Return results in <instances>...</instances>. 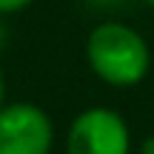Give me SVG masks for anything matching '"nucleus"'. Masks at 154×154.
Returning <instances> with one entry per match:
<instances>
[{"label": "nucleus", "mask_w": 154, "mask_h": 154, "mask_svg": "<svg viewBox=\"0 0 154 154\" xmlns=\"http://www.w3.org/2000/svg\"><path fill=\"white\" fill-rule=\"evenodd\" d=\"M54 123L37 103H6L0 109V154H51Z\"/></svg>", "instance_id": "obj_3"}, {"label": "nucleus", "mask_w": 154, "mask_h": 154, "mask_svg": "<svg viewBox=\"0 0 154 154\" xmlns=\"http://www.w3.org/2000/svg\"><path fill=\"white\" fill-rule=\"evenodd\" d=\"M6 40H9V26H6V14H0V51L6 49Z\"/></svg>", "instance_id": "obj_5"}, {"label": "nucleus", "mask_w": 154, "mask_h": 154, "mask_svg": "<svg viewBox=\"0 0 154 154\" xmlns=\"http://www.w3.org/2000/svg\"><path fill=\"white\" fill-rule=\"evenodd\" d=\"M86 66L100 83L114 88H131L151 72V46L134 26L120 20H103L88 32Z\"/></svg>", "instance_id": "obj_1"}, {"label": "nucleus", "mask_w": 154, "mask_h": 154, "mask_svg": "<svg viewBox=\"0 0 154 154\" xmlns=\"http://www.w3.org/2000/svg\"><path fill=\"white\" fill-rule=\"evenodd\" d=\"M143 3H146V6H151V9H154V0H143Z\"/></svg>", "instance_id": "obj_8"}, {"label": "nucleus", "mask_w": 154, "mask_h": 154, "mask_svg": "<svg viewBox=\"0 0 154 154\" xmlns=\"http://www.w3.org/2000/svg\"><path fill=\"white\" fill-rule=\"evenodd\" d=\"M66 154H131V128L111 106H88L66 131Z\"/></svg>", "instance_id": "obj_2"}, {"label": "nucleus", "mask_w": 154, "mask_h": 154, "mask_svg": "<svg viewBox=\"0 0 154 154\" xmlns=\"http://www.w3.org/2000/svg\"><path fill=\"white\" fill-rule=\"evenodd\" d=\"M140 154H154V134L143 137V143H140Z\"/></svg>", "instance_id": "obj_6"}, {"label": "nucleus", "mask_w": 154, "mask_h": 154, "mask_svg": "<svg viewBox=\"0 0 154 154\" xmlns=\"http://www.w3.org/2000/svg\"><path fill=\"white\" fill-rule=\"evenodd\" d=\"M34 0H0V14H20V11H26L29 6H32Z\"/></svg>", "instance_id": "obj_4"}, {"label": "nucleus", "mask_w": 154, "mask_h": 154, "mask_svg": "<svg viewBox=\"0 0 154 154\" xmlns=\"http://www.w3.org/2000/svg\"><path fill=\"white\" fill-rule=\"evenodd\" d=\"M6 106V77H3V69H0V109Z\"/></svg>", "instance_id": "obj_7"}]
</instances>
